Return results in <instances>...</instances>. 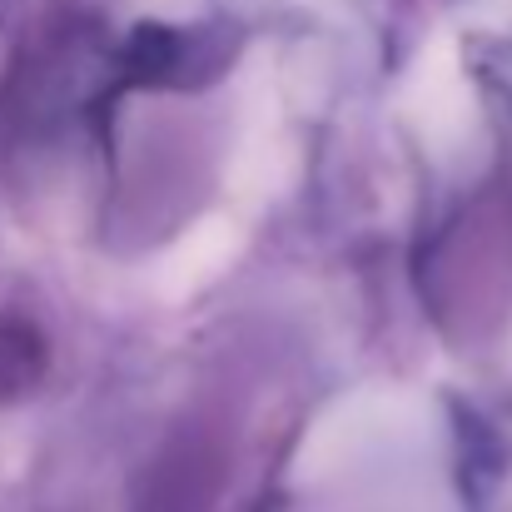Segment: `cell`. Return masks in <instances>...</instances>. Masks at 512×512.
Here are the masks:
<instances>
[{
	"label": "cell",
	"mask_w": 512,
	"mask_h": 512,
	"mask_svg": "<svg viewBox=\"0 0 512 512\" xmlns=\"http://www.w3.org/2000/svg\"><path fill=\"white\" fill-rule=\"evenodd\" d=\"M45 368V343L30 324H15L5 319L0 324V393H20L40 378Z\"/></svg>",
	"instance_id": "cell-1"
}]
</instances>
